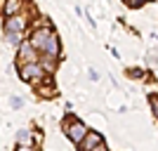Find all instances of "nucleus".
<instances>
[{"label":"nucleus","mask_w":158,"mask_h":151,"mask_svg":"<svg viewBox=\"0 0 158 151\" xmlns=\"http://www.w3.org/2000/svg\"><path fill=\"white\" fill-rule=\"evenodd\" d=\"M45 69L40 61H28V64H21L19 66V76L21 80H26V83H40V80L45 78Z\"/></svg>","instance_id":"f257e3e1"},{"label":"nucleus","mask_w":158,"mask_h":151,"mask_svg":"<svg viewBox=\"0 0 158 151\" xmlns=\"http://www.w3.org/2000/svg\"><path fill=\"white\" fill-rule=\"evenodd\" d=\"M64 132H66V137L71 139L76 146H80V142H83L85 135H87V128H85V123L71 118V120H64Z\"/></svg>","instance_id":"f03ea898"},{"label":"nucleus","mask_w":158,"mask_h":151,"mask_svg":"<svg viewBox=\"0 0 158 151\" xmlns=\"http://www.w3.org/2000/svg\"><path fill=\"white\" fill-rule=\"evenodd\" d=\"M38 50L33 47L31 40H21L19 43V54H17V64H28V61H38Z\"/></svg>","instance_id":"7ed1b4c3"},{"label":"nucleus","mask_w":158,"mask_h":151,"mask_svg":"<svg viewBox=\"0 0 158 151\" xmlns=\"http://www.w3.org/2000/svg\"><path fill=\"white\" fill-rule=\"evenodd\" d=\"M80 149H85V151H104L106 144H104V139H102V135L94 130H87L85 139L80 142Z\"/></svg>","instance_id":"20e7f679"},{"label":"nucleus","mask_w":158,"mask_h":151,"mask_svg":"<svg viewBox=\"0 0 158 151\" xmlns=\"http://www.w3.org/2000/svg\"><path fill=\"white\" fill-rule=\"evenodd\" d=\"M43 54H47V57H52V59H59L61 57V45H59V36L54 31H50V36H47L45 45H43V50H40Z\"/></svg>","instance_id":"39448f33"},{"label":"nucleus","mask_w":158,"mask_h":151,"mask_svg":"<svg viewBox=\"0 0 158 151\" xmlns=\"http://www.w3.org/2000/svg\"><path fill=\"white\" fill-rule=\"evenodd\" d=\"M26 14L24 12H17V14H10L5 21V31H24L26 28Z\"/></svg>","instance_id":"423d86ee"},{"label":"nucleus","mask_w":158,"mask_h":151,"mask_svg":"<svg viewBox=\"0 0 158 151\" xmlns=\"http://www.w3.org/2000/svg\"><path fill=\"white\" fill-rule=\"evenodd\" d=\"M35 142H38V139L33 137L31 130H19V132H17V149H21V151L33 149V146H35Z\"/></svg>","instance_id":"0eeeda50"},{"label":"nucleus","mask_w":158,"mask_h":151,"mask_svg":"<svg viewBox=\"0 0 158 151\" xmlns=\"http://www.w3.org/2000/svg\"><path fill=\"white\" fill-rule=\"evenodd\" d=\"M50 31H52L50 26H40V28H35V31H33L31 43H33V47H35V50H43V45H45V40H47V36H50Z\"/></svg>","instance_id":"6e6552de"},{"label":"nucleus","mask_w":158,"mask_h":151,"mask_svg":"<svg viewBox=\"0 0 158 151\" xmlns=\"http://www.w3.org/2000/svg\"><path fill=\"white\" fill-rule=\"evenodd\" d=\"M21 5H24V0H5V5H2V12H5V17L21 12Z\"/></svg>","instance_id":"1a4fd4ad"},{"label":"nucleus","mask_w":158,"mask_h":151,"mask_svg":"<svg viewBox=\"0 0 158 151\" xmlns=\"http://www.w3.org/2000/svg\"><path fill=\"white\" fill-rule=\"evenodd\" d=\"M5 40L7 45H19L24 40V31H5Z\"/></svg>","instance_id":"9d476101"},{"label":"nucleus","mask_w":158,"mask_h":151,"mask_svg":"<svg viewBox=\"0 0 158 151\" xmlns=\"http://www.w3.org/2000/svg\"><path fill=\"white\" fill-rule=\"evenodd\" d=\"M149 104H151V111H153V116L158 118V97H156V94H151V97H149Z\"/></svg>","instance_id":"9b49d317"},{"label":"nucleus","mask_w":158,"mask_h":151,"mask_svg":"<svg viewBox=\"0 0 158 151\" xmlns=\"http://www.w3.org/2000/svg\"><path fill=\"white\" fill-rule=\"evenodd\" d=\"M144 2H149V0H127L130 7H139V5H144Z\"/></svg>","instance_id":"f8f14e48"},{"label":"nucleus","mask_w":158,"mask_h":151,"mask_svg":"<svg viewBox=\"0 0 158 151\" xmlns=\"http://www.w3.org/2000/svg\"><path fill=\"white\" fill-rule=\"evenodd\" d=\"M130 76H132V78H139V76H142V71H139V69H135V71H130Z\"/></svg>","instance_id":"ddd939ff"},{"label":"nucleus","mask_w":158,"mask_h":151,"mask_svg":"<svg viewBox=\"0 0 158 151\" xmlns=\"http://www.w3.org/2000/svg\"><path fill=\"white\" fill-rule=\"evenodd\" d=\"M0 2H2V0H0Z\"/></svg>","instance_id":"4468645a"}]
</instances>
